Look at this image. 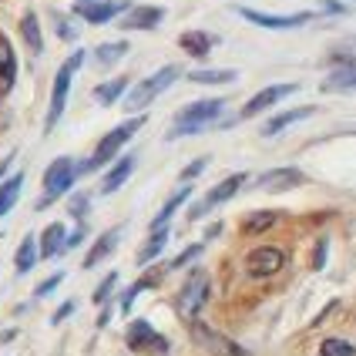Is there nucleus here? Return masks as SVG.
I'll return each instance as SVG.
<instances>
[{"label": "nucleus", "mask_w": 356, "mask_h": 356, "mask_svg": "<svg viewBox=\"0 0 356 356\" xmlns=\"http://www.w3.org/2000/svg\"><path fill=\"white\" fill-rule=\"evenodd\" d=\"M222 111H225V98H205V101L185 104L175 115V124H172V131H168V141L205 131L209 124H216V121L222 118Z\"/></svg>", "instance_id": "obj_1"}, {"label": "nucleus", "mask_w": 356, "mask_h": 356, "mask_svg": "<svg viewBox=\"0 0 356 356\" xmlns=\"http://www.w3.org/2000/svg\"><path fill=\"white\" fill-rule=\"evenodd\" d=\"M141 124H145V115H138V118L124 121V124H118L115 131H108L104 138L98 141V148H95V155L84 161V165H78V175H88V172H98L101 165H108V161L118 155L121 148H124V141L135 138V131H138Z\"/></svg>", "instance_id": "obj_2"}, {"label": "nucleus", "mask_w": 356, "mask_h": 356, "mask_svg": "<svg viewBox=\"0 0 356 356\" xmlns=\"http://www.w3.org/2000/svg\"><path fill=\"white\" fill-rule=\"evenodd\" d=\"M178 78H181V67H175V64H165V67H159L152 78H145L138 88H135V91L124 98V108H128V111H141V108H148V104L159 98L161 91H168Z\"/></svg>", "instance_id": "obj_3"}, {"label": "nucleus", "mask_w": 356, "mask_h": 356, "mask_svg": "<svg viewBox=\"0 0 356 356\" xmlns=\"http://www.w3.org/2000/svg\"><path fill=\"white\" fill-rule=\"evenodd\" d=\"M84 64V51H74L71 58L60 64L58 78H54V91H51V108H47V121H44V131H54V124L64 115V104H67V91H71V81H74V71Z\"/></svg>", "instance_id": "obj_4"}, {"label": "nucleus", "mask_w": 356, "mask_h": 356, "mask_svg": "<svg viewBox=\"0 0 356 356\" xmlns=\"http://www.w3.org/2000/svg\"><path fill=\"white\" fill-rule=\"evenodd\" d=\"M74 178H78V165L71 159H54L47 165V172H44V198L38 202V209L44 205H51V202H58L71 185H74Z\"/></svg>", "instance_id": "obj_5"}, {"label": "nucleus", "mask_w": 356, "mask_h": 356, "mask_svg": "<svg viewBox=\"0 0 356 356\" xmlns=\"http://www.w3.org/2000/svg\"><path fill=\"white\" fill-rule=\"evenodd\" d=\"M188 333H192V339H195L205 353H212V356H249V350H242L236 339L222 337V333H216L212 326H205V323H198V319L188 323Z\"/></svg>", "instance_id": "obj_6"}, {"label": "nucleus", "mask_w": 356, "mask_h": 356, "mask_svg": "<svg viewBox=\"0 0 356 356\" xmlns=\"http://www.w3.org/2000/svg\"><path fill=\"white\" fill-rule=\"evenodd\" d=\"M124 339H128V350H135V353H141V356H165L168 353V339L161 337V333H155L145 319H135V323L128 326Z\"/></svg>", "instance_id": "obj_7"}, {"label": "nucleus", "mask_w": 356, "mask_h": 356, "mask_svg": "<svg viewBox=\"0 0 356 356\" xmlns=\"http://www.w3.org/2000/svg\"><path fill=\"white\" fill-rule=\"evenodd\" d=\"M205 299H209V276L205 273H192L185 279L181 293H178V313L185 319H195L198 309L205 306Z\"/></svg>", "instance_id": "obj_8"}, {"label": "nucleus", "mask_w": 356, "mask_h": 356, "mask_svg": "<svg viewBox=\"0 0 356 356\" xmlns=\"http://www.w3.org/2000/svg\"><path fill=\"white\" fill-rule=\"evenodd\" d=\"M282 266H286V252H282L279 245H259V249H252L249 259H245V273L252 279L276 276Z\"/></svg>", "instance_id": "obj_9"}, {"label": "nucleus", "mask_w": 356, "mask_h": 356, "mask_svg": "<svg viewBox=\"0 0 356 356\" xmlns=\"http://www.w3.org/2000/svg\"><path fill=\"white\" fill-rule=\"evenodd\" d=\"M238 17H245L249 24H259L266 31H293V27H302L316 14L302 10V14H262V10H249V7H238Z\"/></svg>", "instance_id": "obj_10"}, {"label": "nucleus", "mask_w": 356, "mask_h": 356, "mask_svg": "<svg viewBox=\"0 0 356 356\" xmlns=\"http://www.w3.org/2000/svg\"><path fill=\"white\" fill-rule=\"evenodd\" d=\"M245 181H249V175H245V172H236V175L222 178L218 185H212V188H209V195H205L195 205V209H192V218H202L205 212H209V209H216V205H222V202H229V198L236 195Z\"/></svg>", "instance_id": "obj_11"}, {"label": "nucleus", "mask_w": 356, "mask_h": 356, "mask_svg": "<svg viewBox=\"0 0 356 356\" xmlns=\"http://www.w3.org/2000/svg\"><path fill=\"white\" fill-rule=\"evenodd\" d=\"M296 91H299V84H273V88H262L256 98H249L242 104L238 118H256L266 108H273V104H279L282 98H289V95H296Z\"/></svg>", "instance_id": "obj_12"}, {"label": "nucleus", "mask_w": 356, "mask_h": 356, "mask_svg": "<svg viewBox=\"0 0 356 356\" xmlns=\"http://www.w3.org/2000/svg\"><path fill=\"white\" fill-rule=\"evenodd\" d=\"M124 10H131L128 0H88V3L74 7V14L81 20H88V24H108V20H115L118 14H124Z\"/></svg>", "instance_id": "obj_13"}, {"label": "nucleus", "mask_w": 356, "mask_h": 356, "mask_svg": "<svg viewBox=\"0 0 356 356\" xmlns=\"http://www.w3.org/2000/svg\"><path fill=\"white\" fill-rule=\"evenodd\" d=\"M165 20V7L145 3V7H131L128 17H121V31H155Z\"/></svg>", "instance_id": "obj_14"}, {"label": "nucleus", "mask_w": 356, "mask_h": 356, "mask_svg": "<svg viewBox=\"0 0 356 356\" xmlns=\"http://www.w3.org/2000/svg\"><path fill=\"white\" fill-rule=\"evenodd\" d=\"M302 181H306V175L299 168H276V172H266L259 178V188H266V192H289V188H296Z\"/></svg>", "instance_id": "obj_15"}, {"label": "nucleus", "mask_w": 356, "mask_h": 356, "mask_svg": "<svg viewBox=\"0 0 356 356\" xmlns=\"http://www.w3.org/2000/svg\"><path fill=\"white\" fill-rule=\"evenodd\" d=\"M218 44L216 34H205V31H185L181 38H178V47L185 51V54H192V58H209V51Z\"/></svg>", "instance_id": "obj_16"}, {"label": "nucleus", "mask_w": 356, "mask_h": 356, "mask_svg": "<svg viewBox=\"0 0 356 356\" xmlns=\"http://www.w3.org/2000/svg\"><path fill=\"white\" fill-rule=\"evenodd\" d=\"M313 115H316V108H313V104H306V108H293V111H282V115H276V118H269L266 124H262V135H266V138H273V135H279V131H286L289 124L313 118Z\"/></svg>", "instance_id": "obj_17"}, {"label": "nucleus", "mask_w": 356, "mask_h": 356, "mask_svg": "<svg viewBox=\"0 0 356 356\" xmlns=\"http://www.w3.org/2000/svg\"><path fill=\"white\" fill-rule=\"evenodd\" d=\"M131 172H135V155H124V159H118V161H115V168L101 178V195L118 192L121 185L128 181V175H131Z\"/></svg>", "instance_id": "obj_18"}, {"label": "nucleus", "mask_w": 356, "mask_h": 356, "mask_svg": "<svg viewBox=\"0 0 356 356\" xmlns=\"http://www.w3.org/2000/svg\"><path fill=\"white\" fill-rule=\"evenodd\" d=\"M14 81H17V54H14L10 40L0 34V88H3V91H10V88H14Z\"/></svg>", "instance_id": "obj_19"}, {"label": "nucleus", "mask_w": 356, "mask_h": 356, "mask_svg": "<svg viewBox=\"0 0 356 356\" xmlns=\"http://www.w3.org/2000/svg\"><path fill=\"white\" fill-rule=\"evenodd\" d=\"M118 238H121V229H108V232H104V236L95 242V249L84 256V269H95L101 259L111 256V252H115V245H118Z\"/></svg>", "instance_id": "obj_20"}, {"label": "nucleus", "mask_w": 356, "mask_h": 356, "mask_svg": "<svg viewBox=\"0 0 356 356\" xmlns=\"http://www.w3.org/2000/svg\"><path fill=\"white\" fill-rule=\"evenodd\" d=\"M64 245H67L64 225H60V222H51V225L44 229V236H40V256H44V259H54L58 252H64Z\"/></svg>", "instance_id": "obj_21"}, {"label": "nucleus", "mask_w": 356, "mask_h": 356, "mask_svg": "<svg viewBox=\"0 0 356 356\" xmlns=\"http://www.w3.org/2000/svg\"><path fill=\"white\" fill-rule=\"evenodd\" d=\"M20 38H24L27 47H31V54H40V51H44V38H40L38 14H24V17H20Z\"/></svg>", "instance_id": "obj_22"}, {"label": "nucleus", "mask_w": 356, "mask_h": 356, "mask_svg": "<svg viewBox=\"0 0 356 356\" xmlns=\"http://www.w3.org/2000/svg\"><path fill=\"white\" fill-rule=\"evenodd\" d=\"M323 91H356V67H339L323 81Z\"/></svg>", "instance_id": "obj_23"}, {"label": "nucleus", "mask_w": 356, "mask_h": 356, "mask_svg": "<svg viewBox=\"0 0 356 356\" xmlns=\"http://www.w3.org/2000/svg\"><path fill=\"white\" fill-rule=\"evenodd\" d=\"M20 188H24V175H10L3 185H0V216H7V212L14 209Z\"/></svg>", "instance_id": "obj_24"}, {"label": "nucleus", "mask_w": 356, "mask_h": 356, "mask_svg": "<svg viewBox=\"0 0 356 356\" xmlns=\"http://www.w3.org/2000/svg\"><path fill=\"white\" fill-rule=\"evenodd\" d=\"M34 262H38V238L27 236L24 242H20L14 266H17V273H31V269H34Z\"/></svg>", "instance_id": "obj_25"}, {"label": "nucleus", "mask_w": 356, "mask_h": 356, "mask_svg": "<svg viewBox=\"0 0 356 356\" xmlns=\"http://www.w3.org/2000/svg\"><path fill=\"white\" fill-rule=\"evenodd\" d=\"M124 88H128V78L104 81V84H98V88H95V98H98L101 104H115V101L124 95Z\"/></svg>", "instance_id": "obj_26"}, {"label": "nucleus", "mask_w": 356, "mask_h": 356, "mask_svg": "<svg viewBox=\"0 0 356 356\" xmlns=\"http://www.w3.org/2000/svg\"><path fill=\"white\" fill-rule=\"evenodd\" d=\"M238 78V71H188V81L195 84H232Z\"/></svg>", "instance_id": "obj_27"}, {"label": "nucleus", "mask_w": 356, "mask_h": 356, "mask_svg": "<svg viewBox=\"0 0 356 356\" xmlns=\"http://www.w3.org/2000/svg\"><path fill=\"white\" fill-rule=\"evenodd\" d=\"M185 198H188V188H181V192H175V195H172L168 202H165V209H161L159 216H155V222H152V232H159V229H168V218L175 216V209L181 205V202H185Z\"/></svg>", "instance_id": "obj_28"}, {"label": "nucleus", "mask_w": 356, "mask_h": 356, "mask_svg": "<svg viewBox=\"0 0 356 356\" xmlns=\"http://www.w3.org/2000/svg\"><path fill=\"white\" fill-rule=\"evenodd\" d=\"M165 242H168V229H159V232H152V238L145 242V249L138 252V266H148V262H152V259H155L161 249H165Z\"/></svg>", "instance_id": "obj_29"}, {"label": "nucleus", "mask_w": 356, "mask_h": 356, "mask_svg": "<svg viewBox=\"0 0 356 356\" xmlns=\"http://www.w3.org/2000/svg\"><path fill=\"white\" fill-rule=\"evenodd\" d=\"M124 54H128V44H124V40H111V44H101L98 51H95L98 64H104V67H108V64H115V60H121Z\"/></svg>", "instance_id": "obj_30"}, {"label": "nucleus", "mask_w": 356, "mask_h": 356, "mask_svg": "<svg viewBox=\"0 0 356 356\" xmlns=\"http://www.w3.org/2000/svg\"><path fill=\"white\" fill-rule=\"evenodd\" d=\"M155 282H159V273H152V276L138 279V282H135V286H131V289H128V293L121 296V309L128 313V309H131V302H135V296H138L141 289H148V286H155Z\"/></svg>", "instance_id": "obj_31"}, {"label": "nucleus", "mask_w": 356, "mask_h": 356, "mask_svg": "<svg viewBox=\"0 0 356 356\" xmlns=\"http://www.w3.org/2000/svg\"><path fill=\"white\" fill-rule=\"evenodd\" d=\"M276 222V212H252L245 218V232H266Z\"/></svg>", "instance_id": "obj_32"}, {"label": "nucleus", "mask_w": 356, "mask_h": 356, "mask_svg": "<svg viewBox=\"0 0 356 356\" xmlns=\"http://www.w3.org/2000/svg\"><path fill=\"white\" fill-rule=\"evenodd\" d=\"M323 356H356V350L346 339H326L323 343Z\"/></svg>", "instance_id": "obj_33"}, {"label": "nucleus", "mask_w": 356, "mask_h": 356, "mask_svg": "<svg viewBox=\"0 0 356 356\" xmlns=\"http://www.w3.org/2000/svg\"><path fill=\"white\" fill-rule=\"evenodd\" d=\"M115 282H118V273H111V276L104 279V282H101L98 289H95V302H104V299H108V293H111V289H115Z\"/></svg>", "instance_id": "obj_34"}, {"label": "nucleus", "mask_w": 356, "mask_h": 356, "mask_svg": "<svg viewBox=\"0 0 356 356\" xmlns=\"http://www.w3.org/2000/svg\"><path fill=\"white\" fill-rule=\"evenodd\" d=\"M198 256H202V245H188V252H185V256H178L172 266H175V269H181L185 262H192V259H198Z\"/></svg>", "instance_id": "obj_35"}, {"label": "nucleus", "mask_w": 356, "mask_h": 356, "mask_svg": "<svg viewBox=\"0 0 356 356\" xmlns=\"http://www.w3.org/2000/svg\"><path fill=\"white\" fill-rule=\"evenodd\" d=\"M205 165H209V159H198V161H192V165H188V168H185V172H181V178H185V181H188V178H195L198 172H202V168H205Z\"/></svg>", "instance_id": "obj_36"}, {"label": "nucleus", "mask_w": 356, "mask_h": 356, "mask_svg": "<svg viewBox=\"0 0 356 356\" xmlns=\"http://www.w3.org/2000/svg\"><path fill=\"white\" fill-rule=\"evenodd\" d=\"M58 34H60L64 40H74V38H78V31H74V27H71L67 20H60V17H58Z\"/></svg>", "instance_id": "obj_37"}, {"label": "nucleus", "mask_w": 356, "mask_h": 356, "mask_svg": "<svg viewBox=\"0 0 356 356\" xmlns=\"http://www.w3.org/2000/svg\"><path fill=\"white\" fill-rule=\"evenodd\" d=\"M60 279H64V276H60V273H58V276H51V279H47V282H40V286H38V296H47V293H51V289L58 286Z\"/></svg>", "instance_id": "obj_38"}, {"label": "nucleus", "mask_w": 356, "mask_h": 356, "mask_svg": "<svg viewBox=\"0 0 356 356\" xmlns=\"http://www.w3.org/2000/svg\"><path fill=\"white\" fill-rule=\"evenodd\" d=\"M323 259H326V242L316 245V256H313V266H316V269H323Z\"/></svg>", "instance_id": "obj_39"}, {"label": "nucleus", "mask_w": 356, "mask_h": 356, "mask_svg": "<svg viewBox=\"0 0 356 356\" xmlns=\"http://www.w3.org/2000/svg\"><path fill=\"white\" fill-rule=\"evenodd\" d=\"M84 209H88V198H74V202H71V212H74V216H84Z\"/></svg>", "instance_id": "obj_40"}, {"label": "nucleus", "mask_w": 356, "mask_h": 356, "mask_svg": "<svg viewBox=\"0 0 356 356\" xmlns=\"http://www.w3.org/2000/svg\"><path fill=\"white\" fill-rule=\"evenodd\" d=\"M71 309H74V302H67V306H60L58 313H54V323H60L64 316H71Z\"/></svg>", "instance_id": "obj_41"}, {"label": "nucleus", "mask_w": 356, "mask_h": 356, "mask_svg": "<svg viewBox=\"0 0 356 356\" xmlns=\"http://www.w3.org/2000/svg\"><path fill=\"white\" fill-rule=\"evenodd\" d=\"M7 165H10V159H3V161H0V178L7 175Z\"/></svg>", "instance_id": "obj_42"}, {"label": "nucleus", "mask_w": 356, "mask_h": 356, "mask_svg": "<svg viewBox=\"0 0 356 356\" xmlns=\"http://www.w3.org/2000/svg\"><path fill=\"white\" fill-rule=\"evenodd\" d=\"M78 3H88V0H78Z\"/></svg>", "instance_id": "obj_43"}]
</instances>
